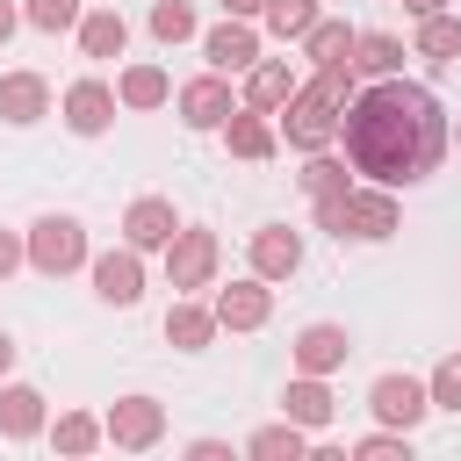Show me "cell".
Masks as SVG:
<instances>
[{
    "label": "cell",
    "instance_id": "cell-1",
    "mask_svg": "<svg viewBox=\"0 0 461 461\" xmlns=\"http://www.w3.org/2000/svg\"><path fill=\"white\" fill-rule=\"evenodd\" d=\"M339 144H346V166L367 173L375 187H418L447 151V108L432 101V86L396 72L346 101Z\"/></svg>",
    "mask_w": 461,
    "mask_h": 461
},
{
    "label": "cell",
    "instance_id": "cell-2",
    "mask_svg": "<svg viewBox=\"0 0 461 461\" xmlns=\"http://www.w3.org/2000/svg\"><path fill=\"white\" fill-rule=\"evenodd\" d=\"M353 94H360V86H353V65H346V58L317 65V79L295 86V94L281 101V130H288V144H295V151H324V144L339 137V115H346Z\"/></svg>",
    "mask_w": 461,
    "mask_h": 461
},
{
    "label": "cell",
    "instance_id": "cell-3",
    "mask_svg": "<svg viewBox=\"0 0 461 461\" xmlns=\"http://www.w3.org/2000/svg\"><path fill=\"white\" fill-rule=\"evenodd\" d=\"M317 223L346 245H382L396 223H403V209H396V187H346V194H331V202H317Z\"/></svg>",
    "mask_w": 461,
    "mask_h": 461
},
{
    "label": "cell",
    "instance_id": "cell-4",
    "mask_svg": "<svg viewBox=\"0 0 461 461\" xmlns=\"http://www.w3.org/2000/svg\"><path fill=\"white\" fill-rule=\"evenodd\" d=\"M22 252H29V267L36 274H72V267H86V223L79 216H36L29 223V238H22Z\"/></svg>",
    "mask_w": 461,
    "mask_h": 461
},
{
    "label": "cell",
    "instance_id": "cell-5",
    "mask_svg": "<svg viewBox=\"0 0 461 461\" xmlns=\"http://www.w3.org/2000/svg\"><path fill=\"white\" fill-rule=\"evenodd\" d=\"M216 259H223V245H216V230H202V223H180L173 238H166V281L187 295V288H209L216 281Z\"/></svg>",
    "mask_w": 461,
    "mask_h": 461
},
{
    "label": "cell",
    "instance_id": "cell-6",
    "mask_svg": "<svg viewBox=\"0 0 461 461\" xmlns=\"http://www.w3.org/2000/svg\"><path fill=\"white\" fill-rule=\"evenodd\" d=\"M101 439L122 454H151L166 439V403L158 396H115V411L101 418Z\"/></svg>",
    "mask_w": 461,
    "mask_h": 461
},
{
    "label": "cell",
    "instance_id": "cell-7",
    "mask_svg": "<svg viewBox=\"0 0 461 461\" xmlns=\"http://www.w3.org/2000/svg\"><path fill=\"white\" fill-rule=\"evenodd\" d=\"M367 411H375V425H389V432H418V425H425V411H432V396H425V382H418V375H375Z\"/></svg>",
    "mask_w": 461,
    "mask_h": 461
},
{
    "label": "cell",
    "instance_id": "cell-8",
    "mask_svg": "<svg viewBox=\"0 0 461 461\" xmlns=\"http://www.w3.org/2000/svg\"><path fill=\"white\" fill-rule=\"evenodd\" d=\"M86 274H94V295H101V303H115V310H130V303L144 295V252H137V245L94 252V259H86Z\"/></svg>",
    "mask_w": 461,
    "mask_h": 461
},
{
    "label": "cell",
    "instance_id": "cell-9",
    "mask_svg": "<svg viewBox=\"0 0 461 461\" xmlns=\"http://www.w3.org/2000/svg\"><path fill=\"white\" fill-rule=\"evenodd\" d=\"M216 324L223 331H259L267 317H274V288L259 281V274H245V281H230V288H216Z\"/></svg>",
    "mask_w": 461,
    "mask_h": 461
},
{
    "label": "cell",
    "instance_id": "cell-10",
    "mask_svg": "<svg viewBox=\"0 0 461 461\" xmlns=\"http://www.w3.org/2000/svg\"><path fill=\"white\" fill-rule=\"evenodd\" d=\"M58 108H65V130H72V137H101V130L115 122V86H101V79H72Z\"/></svg>",
    "mask_w": 461,
    "mask_h": 461
},
{
    "label": "cell",
    "instance_id": "cell-11",
    "mask_svg": "<svg viewBox=\"0 0 461 461\" xmlns=\"http://www.w3.org/2000/svg\"><path fill=\"white\" fill-rule=\"evenodd\" d=\"M173 230H180V216H173L166 194H137V202L122 209V245H137V252H166Z\"/></svg>",
    "mask_w": 461,
    "mask_h": 461
},
{
    "label": "cell",
    "instance_id": "cell-12",
    "mask_svg": "<svg viewBox=\"0 0 461 461\" xmlns=\"http://www.w3.org/2000/svg\"><path fill=\"white\" fill-rule=\"evenodd\" d=\"M346 360H353L346 324H303L295 331V375H339Z\"/></svg>",
    "mask_w": 461,
    "mask_h": 461
},
{
    "label": "cell",
    "instance_id": "cell-13",
    "mask_svg": "<svg viewBox=\"0 0 461 461\" xmlns=\"http://www.w3.org/2000/svg\"><path fill=\"white\" fill-rule=\"evenodd\" d=\"M202 58H209V72H245L252 58H259V36H252V22H238V14H223L209 36H202Z\"/></svg>",
    "mask_w": 461,
    "mask_h": 461
},
{
    "label": "cell",
    "instance_id": "cell-14",
    "mask_svg": "<svg viewBox=\"0 0 461 461\" xmlns=\"http://www.w3.org/2000/svg\"><path fill=\"white\" fill-rule=\"evenodd\" d=\"M230 108H238V101H230V79H223V72H202V79L180 86V122H187V130H223Z\"/></svg>",
    "mask_w": 461,
    "mask_h": 461
},
{
    "label": "cell",
    "instance_id": "cell-15",
    "mask_svg": "<svg viewBox=\"0 0 461 461\" xmlns=\"http://www.w3.org/2000/svg\"><path fill=\"white\" fill-rule=\"evenodd\" d=\"M43 115H50V79L43 72H0V122L29 130Z\"/></svg>",
    "mask_w": 461,
    "mask_h": 461
},
{
    "label": "cell",
    "instance_id": "cell-16",
    "mask_svg": "<svg viewBox=\"0 0 461 461\" xmlns=\"http://www.w3.org/2000/svg\"><path fill=\"white\" fill-rule=\"evenodd\" d=\"M295 267H303V238L288 223H259L252 230V274L259 281H288Z\"/></svg>",
    "mask_w": 461,
    "mask_h": 461
},
{
    "label": "cell",
    "instance_id": "cell-17",
    "mask_svg": "<svg viewBox=\"0 0 461 461\" xmlns=\"http://www.w3.org/2000/svg\"><path fill=\"white\" fill-rule=\"evenodd\" d=\"M223 144H230V158H252V166L281 151V137H274V122H267L259 108H245V101H238V108L223 115Z\"/></svg>",
    "mask_w": 461,
    "mask_h": 461
},
{
    "label": "cell",
    "instance_id": "cell-18",
    "mask_svg": "<svg viewBox=\"0 0 461 461\" xmlns=\"http://www.w3.org/2000/svg\"><path fill=\"white\" fill-rule=\"evenodd\" d=\"M281 418H295L303 432H324V425L339 418V403H331V389H324V375H295V382L281 389Z\"/></svg>",
    "mask_w": 461,
    "mask_h": 461
},
{
    "label": "cell",
    "instance_id": "cell-19",
    "mask_svg": "<svg viewBox=\"0 0 461 461\" xmlns=\"http://www.w3.org/2000/svg\"><path fill=\"white\" fill-rule=\"evenodd\" d=\"M403 58H411V50H403V36L367 29V36H353V58H346V65H353V79H396V72H403Z\"/></svg>",
    "mask_w": 461,
    "mask_h": 461
},
{
    "label": "cell",
    "instance_id": "cell-20",
    "mask_svg": "<svg viewBox=\"0 0 461 461\" xmlns=\"http://www.w3.org/2000/svg\"><path fill=\"white\" fill-rule=\"evenodd\" d=\"M295 86H303V79H295L281 58H252V65H245V108H259V115H274Z\"/></svg>",
    "mask_w": 461,
    "mask_h": 461
},
{
    "label": "cell",
    "instance_id": "cell-21",
    "mask_svg": "<svg viewBox=\"0 0 461 461\" xmlns=\"http://www.w3.org/2000/svg\"><path fill=\"white\" fill-rule=\"evenodd\" d=\"M36 432H43V389L7 382L0 389V439H36Z\"/></svg>",
    "mask_w": 461,
    "mask_h": 461
},
{
    "label": "cell",
    "instance_id": "cell-22",
    "mask_svg": "<svg viewBox=\"0 0 461 461\" xmlns=\"http://www.w3.org/2000/svg\"><path fill=\"white\" fill-rule=\"evenodd\" d=\"M115 101H122V108H137V115H144V108H166V101H173L166 65H130V72L115 79Z\"/></svg>",
    "mask_w": 461,
    "mask_h": 461
},
{
    "label": "cell",
    "instance_id": "cell-23",
    "mask_svg": "<svg viewBox=\"0 0 461 461\" xmlns=\"http://www.w3.org/2000/svg\"><path fill=\"white\" fill-rule=\"evenodd\" d=\"M216 331H223V324H216V310H202V303H173V310H166V346H180V353H202Z\"/></svg>",
    "mask_w": 461,
    "mask_h": 461
},
{
    "label": "cell",
    "instance_id": "cell-24",
    "mask_svg": "<svg viewBox=\"0 0 461 461\" xmlns=\"http://www.w3.org/2000/svg\"><path fill=\"white\" fill-rule=\"evenodd\" d=\"M122 43H130V22H122L115 7L79 14V50H86V58H122Z\"/></svg>",
    "mask_w": 461,
    "mask_h": 461
},
{
    "label": "cell",
    "instance_id": "cell-25",
    "mask_svg": "<svg viewBox=\"0 0 461 461\" xmlns=\"http://www.w3.org/2000/svg\"><path fill=\"white\" fill-rule=\"evenodd\" d=\"M245 454H252V461H303V454H310V432H303L295 418H281V425H259V432L245 439Z\"/></svg>",
    "mask_w": 461,
    "mask_h": 461
},
{
    "label": "cell",
    "instance_id": "cell-26",
    "mask_svg": "<svg viewBox=\"0 0 461 461\" xmlns=\"http://www.w3.org/2000/svg\"><path fill=\"white\" fill-rule=\"evenodd\" d=\"M411 58H432V65H447V58H461V14H425L418 22V36H411Z\"/></svg>",
    "mask_w": 461,
    "mask_h": 461
},
{
    "label": "cell",
    "instance_id": "cell-27",
    "mask_svg": "<svg viewBox=\"0 0 461 461\" xmlns=\"http://www.w3.org/2000/svg\"><path fill=\"white\" fill-rule=\"evenodd\" d=\"M353 187V166L346 158H331V151H310L303 158V194L310 202H331V194H346Z\"/></svg>",
    "mask_w": 461,
    "mask_h": 461
},
{
    "label": "cell",
    "instance_id": "cell-28",
    "mask_svg": "<svg viewBox=\"0 0 461 461\" xmlns=\"http://www.w3.org/2000/svg\"><path fill=\"white\" fill-rule=\"evenodd\" d=\"M353 36H360V29H346V22H310V29H303V58H310V65L353 58Z\"/></svg>",
    "mask_w": 461,
    "mask_h": 461
},
{
    "label": "cell",
    "instance_id": "cell-29",
    "mask_svg": "<svg viewBox=\"0 0 461 461\" xmlns=\"http://www.w3.org/2000/svg\"><path fill=\"white\" fill-rule=\"evenodd\" d=\"M50 447H58V454H94V447H101V418H86V411H65V418L50 425Z\"/></svg>",
    "mask_w": 461,
    "mask_h": 461
},
{
    "label": "cell",
    "instance_id": "cell-30",
    "mask_svg": "<svg viewBox=\"0 0 461 461\" xmlns=\"http://www.w3.org/2000/svg\"><path fill=\"white\" fill-rule=\"evenodd\" d=\"M259 14H267V29H274L281 43H303V29L317 22V0H267Z\"/></svg>",
    "mask_w": 461,
    "mask_h": 461
},
{
    "label": "cell",
    "instance_id": "cell-31",
    "mask_svg": "<svg viewBox=\"0 0 461 461\" xmlns=\"http://www.w3.org/2000/svg\"><path fill=\"white\" fill-rule=\"evenodd\" d=\"M151 36H158V43H187V36H194V7H187V0H158V7H151Z\"/></svg>",
    "mask_w": 461,
    "mask_h": 461
},
{
    "label": "cell",
    "instance_id": "cell-32",
    "mask_svg": "<svg viewBox=\"0 0 461 461\" xmlns=\"http://www.w3.org/2000/svg\"><path fill=\"white\" fill-rule=\"evenodd\" d=\"M22 22H29V29H43V36L79 29V0H29V7H22Z\"/></svg>",
    "mask_w": 461,
    "mask_h": 461
},
{
    "label": "cell",
    "instance_id": "cell-33",
    "mask_svg": "<svg viewBox=\"0 0 461 461\" xmlns=\"http://www.w3.org/2000/svg\"><path fill=\"white\" fill-rule=\"evenodd\" d=\"M353 461H411V432H367V439H353Z\"/></svg>",
    "mask_w": 461,
    "mask_h": 461
},
{
    "label": "cell",
    "instance_id": "cell-34",
    "mask_svg": "<svg viewBox=\"0 0 461 461\" xmlns=\"http://www.w3.org/2000/svg\"><path fill=\"white\" fill-rule=\"evenodd\" d=\"M425 396H432V411H461V353H447V360L432 367Z\"/></svg>",
    "mask_w": 461,
    "mask_h": 461
},
{
    "label": "cell",
    "instance_id": "cell-35",
    "mask_svg": "<svg viewBox=\"0 0 461 461\" xmlns=\"http://www.w3.org/2000/svg\"><path fill=\"white\" fill-rule=\"evenodd\" d=\"M22 259H29V252H22V238H14V230H0V281H7Z\"/></svg>",
    "mask_w": 461,
    "mask_h": 461
},
{
    "label": "cell",
    "instance_id": "cell-36",
    "mask_svg": "<svg viewBox=\"0 0 461 461\" xmlns=\"http://www.w3.org/2000/svg\"><path fill=\"white\" fill-rule=\"evenodd\" d=\"M187 454H194V461H223L230 447H223V439H187Z\"/></svg>",
    "mask_w": 461,
    "mask_h": 461
},
{
    "label": "cell",
    "instance_id": "cell-37",
    "mask_svg": "<svg viewBox=\"0 0 461 461\" xmlns=\"http://www.w3.org/2000/svg\"><path fill=\"white\" fill-rule=\"evenodd\" d=\"M259 7H267V0H223V14H238V22H252Z\"/></svg>",
    "mask_w": 461,
    "mask_h": 461
},
{
    "label": "cell",
    "instance_id": "cell-38",
    "mask_svg": "<svg viewBox=\"0 0 461 461\" xmlns=\"http://www.w3.org/2000/svg\"><path fill=\"white\" fill-rule=\"evenodd\" d=\"M14 22H22V7H14V0H0V43L14 36Z\"/></svg>",
    "mask_w": 461,
    "mask_h": 461
},
{
    "label": "cell",
    "instance_id": "cell-39",
    "mask_svg": "<svg viewBox=\"0 0 461 461\" xmlns=\"http://www.w3.org/2000/svg\"><path fill=\"white\" fill-rule=\"evenodd\" d=\"M439 7H447V0H403V14H418V22H425V14H439Z\"/></svg>",
    "mask_w": 461,
    "mask_h": 461
},
{
    "label": "cell",
    "instance_id": "cell-40",
    "mask_svg": "<svg viewBox=\"0 0 461 461\" xmlns=\"http://www.w3.org/2000/svg\"><path fill=\"white\" fill-rule=\"evenodd\" d=\"M7 367H14V339L0 331V375H7Z\"/></svg>",
    "mask_w": 461,
    "mask_h": 461
},
{
    "label": "cell",
    "instance_id": "cell-41",
    "mask_svg": "<svg viewBox=\"0 0 461 461\" xmlns=\"http://www.w3.org/2000/svg\"><path fill=\"white\" fill-rule=\"evenodd\" d=\"M447 144H461V122H454V130H447Z\"/></svg>",
    "mask_w": 461,
    "mask_h": 461
}]
</instances>
